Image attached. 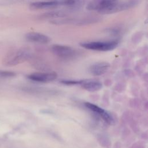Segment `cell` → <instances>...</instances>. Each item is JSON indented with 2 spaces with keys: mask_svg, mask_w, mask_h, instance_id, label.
Returning a JSON list of instances; mask_svg holds the SVG:
<instances>
[{
  "mask_svg": "<svg viewBox=\"0 0 148 148\" xmlns=\"http://www.w3.org/2000/svg\"><path fill=\"white\" fill-rule=\"evenodd\" d=\"M119 43V40L114 39L108 41H92L82 42L80 46L86 49L99 51H108L114 50L117 47Z\"/></svg>",
  "mask_w": 148,
  "mask_h": 148,
  "instance_id": "6da1fadb",
  "label": "cell"
},
{
  "mask_svg": "<svg viewBox=\"0 0 148 148\" xmlns=\"http://www.w3.org/2000/svg\"><path fill=\"white\" fill-rule=\"evenodd\" d=\"M30 57L29 51L26 49H20L8 55L5 60L7 65H15L27 60Z\"/></svg>",
  "mask_w": 148,
  "mask_h": 148,
  "instance_id": "7a4b0ae2",
  "label": "cell"
},
{
  "mask_svg": "<svg viewBox=\"0 0 148 148\" xmlns=\"http://www.w3.org/2000/svg\"><path fill=\"white\" fill-rule=\"evenodd\" d=\"M51 51L56 56L63 59L73 58L76 54V51L73 48L62 45H53L51 46Z\"/></svg>",
  "mask_w": 148,
  "mask_h": 148,
  "instance_id": "3957f363",
  "label": "cell"
},
{
  "mask_svg": "<svg viewBox=\"0 0 148 148\" xmlns=\"http://www.w3.org/2000/svg\"><path fill=\"white\" fill-rule=\"evenodd\" d=\"M84 106L92 112H94L96 114L98 115L106 123L112 124L114 123L113 117L109 114V113L101 107L90 102H85Z\"/></svg>",
  "mask_w": 148,
  "mask_h": 148,
  "instance_id": "277c9868",
  "label": "cell"
},
{
  "mask_svg": "<svg viewBox=\"0 0 148 148\" xmlns=\"http://www.w3.org/2000/svg\"><path fill=\"white\" fill-rule=\"evenodd\" d=\"M57 77V73L54 72H38L31 73L27 77L34 82L40 83H47L55 80Z\"/></svg>",
  "mask_w": 148,
  "mask_h": 148,
  "instance_id": "5b68a950",
  "label": "cell"
},
{
  "mask_svg": "<svg viewBox=\"0 0 148 148\" xmlns=\"http://www.w3.org/2000/svg\"><path fill=\"white\" fill-rule=\"evenodd\" d=\"M25 37L28 41L39 44H46L50 41L49 36L36 32H28L25 35Z\"/></svg>",
  "mask_w": 148,
  "mask_h": 148,
  "instance_id": "8992f818",
  "label": "cell"
},
{
  "mask_svg": "<svg viewBox=\"0 0 148 148\" xmlns=\"http://www.w3.org/2000/svg\"><path fill=\"white\" fill-rule=\"evenodd\" d=\"M60 5H61V2L60 1L58 0L48 1H37L32 2L29 5V8L31 9L36 10L53 8Z\"/></svg>",
  "mask_w": 148,
  "mask_h": 148,
  "instance_id": "52a82bcc",
  "label": "cell"
},
{
  "mask_svg": "<svg viewBox=\"0 0 148 148\" xmlns=\"http://www.w3.org/2000/svg\"><path fill=\"white\" fill-rule=\"evenodd\" d=\"M110 64L106 62H99L91 65L90 67V73L94 76H100L108 71Z\"/></svg>",
  "mask_w": 148,
  "mask_h": 148,
  "instance_id": "ba28073f",
  "label": "cell"
},
{
  "mask_svg": "<svg viewBox=\"0 0 148 148\" xmlns=\"http://www.w3.org/2000/svg\"><path fill=\"white\" fill-rule=\"evenodd\" d=\"M80 85L86 90L94 92L99 90L102 87V83L95 80H82Z\"/></svg>",
  "mask_w": 148,
  "mask_h": 148,
  "instance_id": "9c48e42d",
  "label": "cell"
},
{
  "mask_svg": "<svg viewBox=\"0 0 148 148\" xmlns=\"http://www.w3.org/2000/svg\"><path fill=\"white\" fill-rule=\"evenodd\" d=\"M61 5H65L72 9L79 8L82 4L83 0H61Z\"/></svg>",
  "mask_w": 148,
  "mask_h": 148,
  "instance_id": "30bf717a",
  "label": "cell"
},
{
  "mask_svg": "<svg viewBox=\"0 0 148 148\" xmlns=\"http://www.w3.org/2000/svg\"><path fill=\"white\" fill-rule=\"evenodd\" d=\"M65 16V14L61 11H53L48 13H46L43 14L41 17L44 18H57L58 17H63Z\"/></svg>",
  "mask_w": 148,
  "mask_h": 148,
  "instance_id": "8fae6325",
  "label": "cell"
},
{
  "mask_svg": "<svg viewBox=\"0 0 148 148\" xmlns=\"http://www.w3.org/2000/svg\"><path fill=\"white\" fill-rule=\"evenodd\" d=\"M16 75V73L12 71H0V77H11Z\"/></svg>",
  "mask_w": 148,
  "mask_h": 148,
  "instance_id": "7c38bea8",
  "label": "cell"
},
{
  "mask_svg": "<svg viewBox=\"0 0 148 148\" xmlns=\"http://www.w3.org/2000/svg\"><path fill=\"white\" fill-rule=\"evenodd\" d=\"M61 83L64 84L66 85H77L80 84L81 80H61Z\"/></svg>",
  "mask_w": 148,
  "mask_h": 148,
  "instance_id": "4fadbf2b",
  "label": "cell"
},
{
  "mask_svg": "<svg viewBox=\"0 0 148 148\" xmlns=\"http://www.w3.org/2000/svg\"><path fill=\"white\" fill-rule=\"evenodd\" d=\"M51 1H56V0H51Z\"/></svg>",
  "mask_w": 148,
  "mask_h": 148,
  "instance_id": "5bb4252c",
  "label": "cell"
}]
</instances>
